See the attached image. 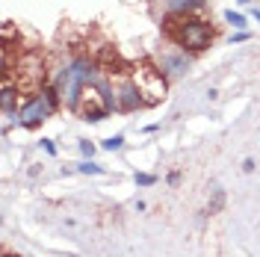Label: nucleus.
<instances>
[{
    "label": "nucleus",
    "instance_id": "obj_1",
    "mask_svg": "<svg viewBox=\"0 0 260 257\" xmlns=\"http://www.w3.org/2000/svg\"><path fill=\"white\" fill-rule=\"evenodd\" d=\"M116 109V95L113 89L104 83V80H89L83 86V95H80V103H77V113L83 116V121H104L109 113Z\"/></svg>",
    "mask_w": 260,
    "mask_h": 257
},
{
    "label": "nucleus",
    "instance_id": "obj_2",
    "mask_svg": "<svg viewBox=\"0 0 260 257\" xmlns=\"http://www.w3.org/2000/svg\"><path fill=\"white\" fill-rule=\"evenodd\" d=\"M172 42L177 48H183V51H204L210 48V42H213V27H210L207 21H201V18H192L190 12H183V21H180V27L172 33Z\"/></svg>",
    "mask_w": 260,
    "mask_h": 257
},
{
    "label": "nucleus",
    "instance_id": "obj_3",
    "mask_svg": "<svg viewBox=\"0 0 260 257\" xmlns=\"http://www.w3.org/2000/svg\"><path fill=\"white\" fill-rule=\"evenodd\" d=\"M53 109H56V106L51 103V98H48L45 92H39V95H33V98H27V101H24L21 106H18L15 121L21 124V127H39V124H42V121L48 119V116H51Z\"/></svg>",
    "mask_w": 260,
    "mask_h": 257
},
{
    "label": "nucleus",
    "instance_id": "obj_4",
    "mask_svg": "<svg viewBox=\"0 0 260 257\" xmlns=\"http://www.w3.org/2000/svg\"><path fill=\"white\" fill-rule=\"evenodd\" d=\"M133 80H136L139 92H142V101L145 103H157V101L166 98V77H163V71L136 68L133 71Z\"/></svg>",
    "mask_w": 260,
    "mask_h": 257
},
{
    "label": "nucleus",
    "instance_id": "obj_5",
    "mask_svg": "<svg viewBox=\"0 0 260 257\" xmlns=\"http://www.w3.org/2000/svg\"><path fill=\"white\" fill-rule=\"evenodd\" d=\"M142 92H139L136 80H127V83H122V89L116 92V109H122V113H133V109H139L142 106Z\"/></svg>",
    "mask_w": 260,
    "mask_h": 257
},
{
    "label": "nucleus",
    "instance_id": "obj_6",
    "mask_svg": "<svg viewBox=\"0 0 260 257\" xmlns=\"http://www.w3.org/2000/svg\"><path fill=\"white\" fill-rule=\"evenodd\" d=\"M187 68H190V56L187 53H163L160 56V71L163 74H187Z\"/></svg>",
    "mask_w": 260,
    "mask_h": 257
},
{
    "label": "nucleus",
    "instance_id": "obj_7",
    "mask_svg": "<svg viewBox=\"0 0 260 257\" xmlns=\"http://www.w3.org/2000/svg\"><path fill=\"white\" fill-rule=\"evenodd\" d=\"M169 12H192L198 6H204V0H166Z\"/></svg>",
    "mask_w": 260,
    "mask_h": 257
},
{
    "label": "nucleus",
    "instance_id": "obj_8",
    "mask_svg": "<svg viewBox=\"0 0 260 257\" xmlns=\"http://www.w3.org/2000/svg\"><path fill=\"white\" fill-rule=\"evenodd\" d=\"M222 207H225V189H222V187H216V189H213V198H210V207H207V213L213 216V213H219Z\"/></svg>",
    "mask_w": 260,
    "mask_h": 257
},
{
    "label": "nucleus",
    "instance_id": "obj_9",
    "mask_svg": "<svg viewBox=\"0 0 260 257\" xmlns=\"http://www.w3.org/2000/svg\"><path fill=\"white\" fill-rule=\"evenodd\" d=\"M225 21L234 27V30H243V27H245V15H243V12H234V9H228V12H225Z\"/></svg>",
    "mask_w": 260,
    "mask_h": 257
},
{
    "label": "nucleus",
    "instance_id": "obj_10",
    "mask_svg": "<svg viewBox=\"0 0 260 257\" xmlns=\"http://www.w3.org/2000/svg\"><path fill=\"white\" fill-rule=\"evenodd\" d=\"M133 180H136V187H154L157 174H151V171H136V174H133Z\"/></svg>",
    "mask_w": 260,
    "mask_h": 257
},
{
    "label": "nucleus",
    "instance_id": "obj_11",
    "mask_svg": "<svg viewBox=\"0 0 260 257\" xmlns=\"http://www.w3.org/2000/svg\"><path fill=\"white\" fill-rule=\"evenodd\" d=\"M77 169L83 171V174H106V169L104 166H98V163H92V160H83Z\"/></svg>",
    "mask_w": 260,
    "mask_h": 257
},
{
    "label": "nucleus",
    "instance_id": "obj_12",
    "mask_svg": "<svg viewBox=\"0 0 260 257\" xmlns=\"http://www.w3.org/2000/svg\"><path fill=\"white\" fill-rule=\"evenodd\" d=\"M95 151H98V145H95L92 139H80V154L86 157V160H92V157H95Z\"/></svg>",
    "mask_w": 260,
    "mask_h": 257
},
{
    "label": "nucleus",
    "instance_id": "obj_13",
    "mask_svg": "<svg viewBox=\"0 0 260 257\" xmlns=\"http://www.w3.org/2000/svg\"><path fill=\"white\" fill-rule=\"evenodd\" d=\"M122 145H124V136H109V139L101 142V148H104V151H119Z\"/></svg>",
    "mask_w": 260,
    "mask_h": 257
},
{
    "label": "nucleus",
    "instance_id": "obj_14",
    "mask_svg": "<svg viewBox=\"0 0 260 257\" xmlns=\"http://www.w3.org/2000/svg\"><path fill=\"white\" fill-rule=\"evenodd\" d=\"M42 148H45V154H56V145H53V142H51V139H42Z\"/></svg>",
    "mask_w": 260,
    "mask_h": 257
},
{
    "label": "nucleus",
    "instance_id": "obj_15",
    "mask_svg": "<svg viewBox=\"0 0 260 257\" xmlns=\"http://www.w3.org/2000/svg\"><path fill=\"white\" fill-rule=\"evenodd\" d=\"M254 169H257V163H254L251 157H245V163H243V171H248V174H251Z\"/></svg>",
    "mask_w": 260,
    "mask_h": 257
},
{
    "label": "nucleus",
    "instance_id": "obj_16",
    "mask_svg": "<svg viewBox=\"0 0 260 257\" xmlns=\"http://www.w3.org/2000/svg\"><path fill=\"white\" fill-rule=\"evenodd\" d=\"M177 180H180V171H172L169 174V187H177Z\"/></svg>",
    "mask_w": 260,
    "mask_h": 257
},
{
    "label": "nucleus",
    "instance_id": "obj_17",
    "mask_svg": "<svg viewBox=\"0 0 260 257\" xmlns=\"http://www.w3.org/2000/svg\"><path fill=\"white\" fill-rule=\"evenodd\" d=\"M254 21H257V24H260V12H257V9H254Z\"/></svg>",
    "mask_w": 260,
    "mask_h": 257
},
{
    "label": "nucleus",
    "instance_id": "obj_18",
    "mask_svg": "<svg viewBox=\"0 0 260 257\" xmlns=\"http://www.w3.org/2000/svg\"><path fill=\"white\" fill-rule=\"evenodd\" d=\"M3 257H21V254H3Z\"/></svg>",
    "mask_w": 260,
    "mask_h": 257
},
{
    "label": "nucleus",
    "instance_id": "obj_19",
    "mask_svg": "<svg viewBox=\"0 0 260 257\" xmlns=\"http://www.w3.org/2000/svg\"><path fill=\"white\" fill-rule=\"evenodd\" d=\"M240 3H251V0H240Z\"/></svg>",
    "mask_w": 260,
    "mask_h": 257
}]
</instances>
